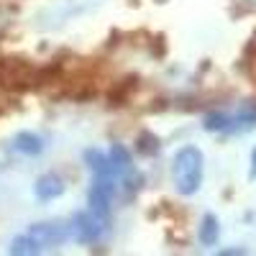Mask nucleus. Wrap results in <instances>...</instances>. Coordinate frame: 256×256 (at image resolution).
I'll use <instances>...</instances> for the list:
<instances>
[{
  "label": "nucleus",
  "mask_w": 256,
  "mask_h": 256,
  "mask_svg": "<svg viewBox=\"0 0 256 256\" xmlns=\"http://www.w3.org/2000/svg\"><path fill=\"white\" fill-rule=\"evenodd\" d=\"M172 177L180 195H195L202 184V152L198 146H182L172 162Z\"/></svg>",
  "instance_id": "1"
},
{
  "label": "nucleus",
  "mask_w": 256,
  "mask_h": 256,
  "mask_svg": "<svg viewBox=\"0 0 256 256\" xmlns=\"http://www.w3.org/2000/svg\"><path fill=\"white\" fill-rule=\"evenodd\" d=\"M31 88H38V67H34L26 59H16V56L0 59V90L24 92Z\"/></svg>",
  "instance_id": "2"
},
{
  "label": "nucleus",
  "mask_w": 256,
  "mask_h": 256,
  "mask_svg": "<svg viewBox=\"0 0 256 256\" xmlns=\"http://www.w3.org/2000/svg\"><path fill=\"white\" fill-rule=\"evenodd\" d=\"M108 220L100 218L98 212H77V216L72 218V230L74 236L84 244H92V241H100L105 236V230H108V226H105Z\"/></svg>",
  "instance_id": "3"
},
{
  "label": "nucleus",
  "mask_w": 256,
  "mask_h": 256,
  "mask_svg": "<svg viewBox=\"0 0 256 256\" xmlns=\"http://www.w3.org/2000/svg\"><path fill=\"white\" fill-rule=\"evenodd\" d=\"M70 233L72 228L70 226H64L62 220H52V223H34L28 228V236L34 241H38V246L44 248V246H62L64 241L70 238Z\"/></svg>",
  "instance_id": "4"
},
{
  "label": "nucleus",
  "mask_w": 256,
  "mask_h": 256,
  "mask_svg": "<svg viewBox=\"0 0 256 256\" xmlns=\"http://www.w3.org/2000/svg\"><path fill=\"white\" fill-rule=\"evenodd\" d=\"M113 192H116V184H113V177H95L92 187H90V210L98 212L100 218H108L110 212V202H113Z\"/></svg>",
  "instance_id": "5"
},
{
  "label": "nucleus",
  "mask_w": 256,
  "mask_h": 256,
  "mask_svg": "<svg viewBox=\"0 0 256 256\" xmlns=\"http://www.w3.org/2000/svg\"><path fill=\"white\" fill-rule=\"evenodd\" d=\"M34 192H36V198H38V200L49 202V200L59 198L62 192H64V182H62L56 174H44V177H38V182H36Z\"/></svg>",
  "instance_id": "6"
},
{
  "label": "nucleus",
  "mask_w": 256,
  "mask_h": 256,
  "mask_svg": "<svg viewBox=\"0 0 256 256\" xmlns=\"http://www.w3.org/2000/svg\"><path fill=\"white\" fill-rule=\"evenodd\" d=\"M84 162H88L90 172L95 177H113L116 174V169L110 164V156H105L102 152H98V148H88V152H84Z\"/></svg>",
  "instance_id": "7"
},
{
  "label": "nucleus",
  "mask_w": 256,
  "mask_h": 256,
  "mask_svg": "<svg viewBox=\"0 0 256 256\" xmlns=\"http://www.w3.org/2000/svg\"><path fill=\"white\" fill-rule=\"evenodd\" d=\"M136 88H138V77H126V80L116 82L110 88V92H108L110 105H126V100L136 92Z\"/></svg>",
  "instance_id": "8"
},
{
  "label": "nucleus",
  "mask_w": 256,
  "mask_h": 256,
  "mask_svg": "<svg viewBox=\"0 0 256 256\" xmlns=\"http://www.w3.org/2000/svg\"><path fill=\"white\" fill-rule=\"evenodd\" d=\"M13 146H16V152H20V154H28V156L41 154V148H44V144H41V138H38L36 134H18Z\"/></svg>",
  "instance_id": "9"
},
{
  "label": "nucleus",
  "mask_w": 256,
  "mask_h": 256,
  "mask_svg": "<svg viewBox=\"0 0 256 256\" xmlns=\"http://www.w3.org/2000/svg\"><path fill=\"white\" fill-rule=\"evenodd\" d=\"M198 238H200L205 246L216 244V238H218V220H216V216H205V218H202V226H200V230H198Z\"/></svg>",
  "instance_id": "10"
},
{
  "label": "nucleus",
  "mask_w": 256,
  "mask_h": 256,
  "mask_svg": "<svg viewBox=\"0 0 256 256\" xmlns=\"http://www.w3.org/2000/svg\"><path fill=\"white\" fill-rule=\"evenodd\" d=\"M110 164H113V169H116V174L118 172H126L128 166H131V154H128V148H123L120 144H113V148H110Z\"/></svg>",
  "instance_id": "11"
},
{
  "label": "nucleus",
  "mask_w": 256,
  "mask_h": 256,
  "mask_svg": "<svg viewBox=\"0 0 256 256\" xmlns=\"http://www.w3.org/2000/svg\"><path fill=\"white\" fill-rule=\"evenodd\" d=\"M136 152L144 154V156H154V154L159 152V138H156L154 134H148V131L138 134V138H136Z\"/></svg>",
  "instance_id": "12"
},
{
  "label": "nucleus",
  "mask_w": 256,
  "mask_h": 256,
  "mask_svg": "<svg viewBox=\"0 0 256 256\" xmlns=\"http://www.w3.org/2000/svg\"><path fill=\"white\" fill-rule=\"evenodd\" d=\"M41 246H38V241H34L28 233L26 236H20V238H16L13 241V246H10V254H34V251H38Z\"/></svg>",
  "instance_id": "13"
},
{
  "label": "nucleus",
  "mask_w": 256,
  "mask_h": 256,
  "mask_svg": "<svg viewBox=\"0 0 256 256\" xmlns=\"http://www.w3.org/2000/svg\"><path fill=\"white\" fill-rule=\"evenodd\" d=\"M254 174H256V152H254Z\"/></svg>",
  "instance_id": "14"
}]
</instances>
